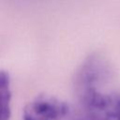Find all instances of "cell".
Masks as SVG:
<instances>
[{"mask_svg":"<svg viewBox=\"0 0 120 120\" xmlns=\"http://www.w3.org/2000/svg\"><path fill=\"white\" fill-rule=\"evenodd\" d=\"M77 120H94V119H90V118H87V117H85V116L79 115V117L77 118Z\"/></svg>","mask_w":120,"mask_h":120,"instance_id":"cell-3","label":"cell"},{"mask_svg":"<svg viewBox=\"0 0 120 120\" xmlns=\"http://www.w3.org/2000/svg\"><path fill=\"white\" fill-rule=\"evenodd\" d=\"M10 78L7 71L0 70V120H9L11 109Z\"/></svg>","mask_w":120,"mask_h":120,"instance_id":"cell-2","label":"cell"},{"mask_svg":"<svg viewBox=\"0 0 120 120\" xmlns=\"http://www.w3.org/2000/svg\"><path fill=\"white\" fill-rule=\"evenodd\" d=\"M66 102L50 95H39L26 104L23 120H61L68 113Z\"/></svg>","mask_w":120,"mask_h":120,"instance_id":"cell-1","label":"cell"}]
</instances>
